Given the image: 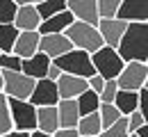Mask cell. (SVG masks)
I'll return each mask as SVG.
<instances>
[{
	"label": "cell",
	"instance_id": "6da1fadb",
	"mask_svg": "<svg viewBox=\"0 0 148 137\" xmlns=\"http://www.w3.org/2000/svg\"><path fill=\"white\" fill-rule=\"evenodd\" d=\"M123 62H148V21H130L116 43Z\"/></svg>",
	"mask_w": 148,
	"mask_h": 137
},
{
	"label": "cell",
	"instance_id": "7a4b0ae2",
	"mask_svg": "<svg viewBox=\"0 0 148 137\" xmlns=\"http://www.w3.org/2000/svg\"><path fill=\"white\" fill-rule=\"evenodd\" d=\"M64 34L73 43V48H82V50H87L89 55L96 53L100 46H105L103 39H100V34H98V28L91 25V23H84V21H73V23L64 30Z\"/></svg>",
	"mask_w": 148,
	"mask_h": 137
},
{
	"label": "cell",
	"instance_id": "3957f363",
	"mask_svg": "<svg viewBox=\"0 0 148 137\" xmlns=\"http://www.w3.org/2000/svg\"><path fill=\"white\" fill-rule=\"evenodd\" d=\"M55 64L62 69V73H73V76H80V78H89L91 73H96L91 64V55L82 48L66 50L64 55L55 57Z\"/></svg>",
	"mask_w": 148,
	"mask_h": 137
},
{
	"label": "cell",
	"instance_id": "277c9868",
	"mask_svg": "<svg viewBox=\"0 0 148 137\" xmlns=\"http://www.w3.org/2000/svg\"><path fill=\"white\" fill-rule=\"evenodd\" d=\"M7 107L12 117V128L14 130H34L37 128V107L27 98H12L7 96Z\"/></svg>",
	"mask_w": 148,
	"mask_h": 137
},
{
	"label": "cell",
	"instance_id": "5b68a950",
	"mask_svg": "<svg viewBox=\"0 0 148 137\" xmlns=\"http://www.w3.org/2000/svg\"><path fill=\"white\" fill-rule=\"evenodd\" d=\"M91 64H93V71H96L98 76H103L105 80H114L121 73V69H123L125 62L116 53V48L100 46L96 53H91Z\"/></svg>",
	"mask_w": 148,
	"mask_h": 137
},
{
	"label": "cell",
	"instance_id": "8992f818",
	"mask_svg": "<svg viewBox=\"0 0 148 137\" xmlns=\"http://www.w3.org/2000/svg\"><path fill=\"white\" fill-rule=\"evenodd\" d=\"M116 85L119 89H132L137 92L139 87L148 85V64L146 62H125L121 73L116 76Z\"/></svg>",
	"mask_w": 148,
	"mask_h": 137
},
{
	"label": "cell",
	"instance_id": "52a82bcc",
	"mask_svg": "<svg viewBox=\"0 0 148 137\" xmlns=\"http://www.w3.org/2000/svg\"><path fill=\"white\" fill-rule=\"evenodd\" d=\"M34 87V78L25 76L23 71H2V92L12 98H27Z\"/></svg>",
	"mask_w": 148,
	"mask_h": 137
},
{
	"label": "cell",
	"instance_id": "ba28073f",
	"mask_svg": "<svg viewBox=\"0 0 148 137\" xmlns=\"http://www.w3.org/2000/svg\"><path fill=\"white\" fill-rule=\"evenodd\" d=\"M27 101H30L34 107H39V105H57L59 94H57L55 80H48V78L34 80V87H32V92H30Z\"/></svg>",
	"mask_w": 148,
	"mask_h": 137
},
{
	"label": "cell",
	"instance_id": "9c48e42d",
	"mask_svg": "<svg viewBox=\"0 0 148 137\" xmlns=\"http://www.w3.org/2000/svg\"><path fill=\"white\" fill-rule=\"evenodd\" d=\"M125 25H128V21L119 19V16H114V19H98V23H96L103 43H105V46H112V48H116L119 39L123 37Z\"/></svg>",
	"mask_w": 148,
	"mask_h": 137
},
{
	"label": "cell",
	"instance_id": "30bf717a",
	"mask_svg": "<svg viewBox=\"0 0 148 137\" xmlns=\"http://www.w3.org/2000/svg\"><path fill=\"white\" fill-rule=\"evenodd\" d=\"M71 48H73V43L69 41V37H66L64 32H50V34H41V37H39V50L46 53L50 59L64 55V53L71 50Z\"/></svg>",
	"mask_w": 148,
	"mask_h": 137
},
{
	"label": "cell",
	"instance_id": "8fae6325",
	"mask_svg": "<svg viewBox=\"0 0 148 137\" xmlns=\"http://www.w3.org/2000/svg\"><path fill=\"white\" fill-rule=\"evenodd\" d=\"M55 85H57L59 98H75L87 89V78H80V76H73V73H62L55 80Z\"/></svg>",
	"mask_w": 148,
	"mask_h": 137
},
{
	"label": "cell",
	"instance_id": "7c38bea8",
	"mask_svg": "<svg viewBox=\"0 0 148 137\" xmlns=\"http://www.w3.org/2000/svg\"><path fill=\"white\" fill-rule=\"evenodd\" d=\"M66 9L73 14L75 21H84V23H98V7L96 0H66Z\"/></svg>",
	"mask_w": 148,
	"mask_h": 137
},
{
	"label": "cell",
	"instance_id": "4fadbf2b",
	"mask_svg": "<svg viewBox=\"0 0 148 137\" xmlns=\"http://www.w3.org/2000/svg\"><path fill=\"white\" fill-rule=\"evenodd\" d=\"M39 34L37 30H18V37L14 41V48H12V53L14 55H18L21 59L30 57V55H34L39 50Z\"/></svg>",
	"mask_w": 148,
	"mask_h": 137
},
{
	"label": "cell",
	"instance_id": "5bb4252c",
	"mask_svg": "<svg viewBox=\"0 0 148 137\" xmlns=\"http://www.w3.org/2000/svg\"><path fill=\"white\" fill-rule=\"evenodd\" d=\"M116 16L123 21H148V0H121Z\"/></svg>",
	"mask_w": 148,
	"mask_h": 137
},
{
	"label": "cell",
	"instance_id": "9a60e30c",
	"mask_svg": "<svg viewBox=\"0 0 148 137\" xmlns=\"http://www.w3.org/2000/svg\"><path fill=\"white\" fill-rule=\"evenodd\" d=\"M73 14L69 12V9H62V12H57L53 16H48V19H41L39 23L37 32L39 34H50V32H64L71 23H73Z\"/></svg>",
	"mask_w": 148,
	"mask_h": 137
},
{
	"label": "cell",
	"instance_id": "2e32d148",
	"mask_svg": "<svg viewBox=\"0 0 148 137\" xmlns=\"http://www.w3.org/2000/svg\"><path fill=\"white\" fill-rule=\"evenodd\" d=\"M48 64H50V57H48L46 53L37 50L34 55H30V57H25L21 62V71H23L25 76H30V78L39 80V78H46Z\"/></svg>",
	"mask_w": 148,
	"mask_h": 137
},
{
	"label": "cell",
	"instance_id": "e0dca14e",
	"mask_svg": "<svg viewBox=\"0 0 148 137\" xmlns=\"http://www.w3.org/2000/svg\"><path fill=\"white\" fill-rule=\"evenodd\" d=\"M55 107H57L59 128H75V123L80 119V110H77L75 98H59Z\"/></svg>",
	"mask_w": 148,
	"mask_h": 137
},
{
	"label": "cell",
	"instance_id": "ac0fdd59",
	"mask_svg": "<svg viewBox=\"0 0 148 137\" xmlns=\"http://www.w3.org/2000/svg\"><path fill=\"white\" fill-rule=\"evenodd\" d=\"M12 23H14V28H18V30H37L39 23H41L37 5H18L16 16H14Z\"/></svg>",
	"mask_w": 148,
	"mask_h": 137
},
{
	"label": "cell",
	"instance_id": "d6986e66",
	"mask_svg": "<svg viewBox=\"0 0 148 137\" xmlns=\"http://www.w3.org/2000/svg\"><path fill=\"white\" fill-rule=\"evenodd\" d=\"M37 128L53 135L59 128V119H57V107L55 105H39L37 107Z\"/></svg>",
	"mask_w": 148,
	"mask_h": 137
},
{
	"label": "cell",
	"instance_id": "ffe728a7",
	"mask_svg": "<svg viewBox=\"0 0 148 137\" xmlns=\"http://www.w3.org/2000/svg\"><path fill=\"white\" fill-rule=\"evenodd\" d=\"M112 103L116 105V110H119L123 117H128L132 110H139V96H137V92H132V89H119Z\"/></svg>",
	"mask_w": 148,
	"mask_h": 137
},
{
	"label": "cell",
	"instance_id": "44dd1931",
	"mask_svg": "<svg viewBox=\"0 0 148 137\" xmlns=\"http://www.w3.org/2000/svg\"><path fill=\"white\" fill-rule=\"evenodd\" d=\"M75 130H77L80 135H98V133L103 130L98 110H96V112H89V114H80L77 123H75Z\"/></svg>",
	"mask_w": 148,
	"mask_h": 137
},
{
	"label": "cell",
	"instance_id": "7402d4cb",
	"mask_svg": "<svg viewBox=\"0 0 148 137\" xmlns=\"http://www.w3.org/2000/svg\"><path fill=\"white\" fill-rule=\"evenodd\" d=\"M75 103H77L80 114H89V112H96V110H98L100 98H98V94H96L93 89H89V87H87L80 96H75Z\"/></svg>",
	"mask_w": 148,
	"mask_h": 137
},
{
	"label": "cell",
	"instance_id": "603a6c76",
	"mask_svg": "<svg viewBox=\"0 0 148 137\" xmlns=\"http://www.w3.org/2000/svg\"><path fill=\"white\" fill-rule=\"evenodd\" d=\"M16 37H18V28H14V23H2L0 25V53H12Z\"/></svg>",
	"mask_w": 148,
	"mask_h": 137
},
{
	"label": "cell",
	"instance_id": "cb8c5ba5",
	"mask_svg": "<svg viewBox=\"0 0 148 137\" xmlns=\"http://www.w3.org/2000/svg\"><path fill=\"white\" fill-rule=\"evenodd\" d=\"M62 9H66V0H39L37 2V12L41 19H48Z\"/></svg>",
	"mask_w": 148,
	"mask_h": 137
},
{
	"label": "cell",
	"instance_id": "d4e9b609",
	"mask_svg": "<svg viewBox=\"0 0 148 137\" xmlns=\"http://www.w3.org/2000/svg\"><path fill=\"white\" fill-rule=\"evenodd\" d=\"M98 117H100L103 128H107V126H112L116 119L123 117V114L116 110V105H114V103H100V105H98Z\"/></svg>",
	"mask_w": 148,
	"mask_h": 137
},
{
	"label": "cell",
	"instance_id": "484cf974",
	"mask_svg": "<svg viewBox=\"0 0 148 137\" xmlns=\"http://www.w3.org/2000/svg\"><path fill=\"white\" fill-rule=\"evenodd\" d=\"M98 137H128V123H125V117H119L112 126L103 128Z\"/></svg>",
	"mask_w": 148,
	"mask_h": 137
},
{
	"label": "cell",
	"instance_id": "4316f807",
	"mask_svg": "<svg viewBox=\"0 0 148 137\" xmlns=\"http://www.w3.org/2000/svg\"><path fill=\"white\" fill-rule=\"evenodd\" d=\"M119 5H121V0H96L98 16L100 19H114L119 12Z\"/></svg>",
	"mask_w": 148,
	"mask_h": 137
},
{
	"label": "cell",
	"instance_id": "83f0119b",
	"mask_svg": "<svg viewBox=\"0 0 148 137\" xmlns=\"http://www.w3.org/2000/svg\"><path fill=\"white\" fill-rule=\"evenodd\" d=\"M12 130V117H9V107H7V96L5 92H0V135Z\"/></svg>",
	"mask_w": 148,
	"mask_h": 137
},
{
	"label": "cell",
	"instance_id": "f1b7e54d",
	"mask_svg": "<svg viewBox=\"0 0 148 137\" xmlns=\"http://www.w3.org/2000/svg\"><path fill=\"white\" fill-rule=\"evenodd\" d=\"M16 9H18V5L14 0H0V25L12 23L14 16H16Z\"/></svg>",
	"mask_w": 148,
	"mask_h": 137
},
{
	"label": "cell",
	"instance_id": "f546056e",
	"mask_svg": "<svg viewBox=\"0 0 148 137\" xmlns=\"http://www.w3.org/2000/svg\"><path fill=\"white\" fill-rule=\"evenodd\" d=\"M21 62L23 59L14 53H0V69L2 71H21Z\"/></svg>",
	"mask_w": 148,
	"mask_h": 137
},
{
	"label": "cell",
	"instance_id": "4dcf8cb0",
	"mask_svg": "<svg viewBox=\"0 0 148 137\" xmlns=\"http://www.w3.org/2000/svg\"><path fill=\"white\" fill-rule=\"evenodd\" d=\"M116 92H119V85H116V80H105V85H103V89H100V103H112L114 96H116Z\"/></svg>",
	"mask_w": 148,
	"mask_h": 137
},
{
	"label": "cell",
	"instance_id": "1f68e13d",
	"mask_svg": "<svg viewBox=\"0 0 148 137\" xmlns=\"http://www.w3.org/2000/svg\"><path fill=\"white\" fill-rule=\"evenodd\" d=\"M103 85H105V78H103V76H98V73H91V76L87 78V87H89V89H93L96 94H100Z\"/></svg>",
	"mask_w": 148,
	"mask_h": 137
},
{
	"label": "cell",
	"instance_id": "d6a6232c",
	"mask_svg": "<svg viewBox=\"0 0 148 137\" xmlns=\"http://www.w3.org/2000/svg\"><path fill=\"white\" fill-rule=\"evenodd\" d=\"M62 76V69L55 64V59H50V64H48V71H46V78L48 80H57Z\"/></svg>",
	"mask_w": 148,
	"mask_h": 137
},
{
	"label": "cell",
	"instance_id": "836d02e7",
	"mask_svg": "<svg viewBox=\"0 0 148 137\" xmlns=\"http://www.w3.org/2000/svg\"><path fill=\"white\" fill-rule=\"evenodd\" d=\"M50 137H80V133L75 128H57Z\"/></svg>",
	"mask_w": 148,
	"mask_h": 137
},
{
	"label": "cell",
	"instance_id": "e575fe53",
	"mask_svg": "<svg viewBox=\"0 0 148 137\" xmlns=\"http://www.w3.org/2000/svg\"><path fill=\"white\" fill-rule=\"evenodd\" d=\"M0 137H27V133H25V130H14V128H12V130L2 133Z\"/></svg>",
	"mask_w": 148,
	"mask_h": 137
},
{
	"label": "cell",
	"instance_id": "d590c367",
	"mask_svg": "<svg viewBox=\"0 0 148 137\" xmlns=\"http://www.w3.org/2000/svg\"><path fill=\"white\" fill-rule=\"evenodd\" d=\"M27 137H50L48 133H43V130H39V128H34V130H30L27 133Z\"/></svg>",
	"mask_w": 148,
	"mask_h": 137
},
{
	"label": "cell",
	"instance_id": "8d00e7d4",
	"mask_svg": "<svg viewBox=\"0 0 148 137\" xmlns=\"http://www.w3.org/2000/svg\"><path fill=\"white\" fill-rule=\"evenodd\" d=\"M16 5H37L39 0H14Z\"/></svg>",
	"mask_w": 148,
	"mask_h": 137
},
{
	"label": "cell",
	"instance_id": "74e56055",
	"mask_svg": "<svg viewBox=\"0 0 148 137\" xmlns=\"http://www.w3.org/2000/svg\"><path fill=\"white\" fill-rule=\"evenodd\" d=\"M0 92H2V69H0Z\"/></svg>",
	"mask_w": 148,
	"mask_h": 137
},
{
	"label": "cell",
	"instance_id": "f35d334b",
	"mask_svg": "<svg viewBox=\"0 0 148 137\" xmlns=\"http://www.w3.org/2000/svg\"><path fill=\"white\" fill-rule=\"evenodd\" d=\"M80 137H98V135H80Z\"/></svg>",
	"mask_w": 148,
	"mask_h": 137
}]
</instances>
